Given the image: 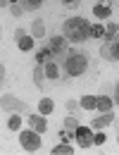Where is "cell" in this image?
I'll list each match as a JSON object with an SVG mask.
<instances>
[{
    "instance_id": "12",
    "label": "cell",
    "mask_w": 119,
    "mask_h": 155,
    "mask_svg": "<svg viewBox=\"0 0 119 155\" xmlns=\"http://www.w3.org/2000/svg\"><path fill=\"white\" fill-rule=\"evenodd\" d=\"M95 107H98L100 112H110V107H112V100H110V98H105V96H100V98H98V103H95Z\"/></svg>"
},
{
    "instance_id": "18",
    "label": "cell",
    "mask_w": 119,
    "mask_h": 155,
    "mask_svg": "<svg viewBox=\"0 0 119 155\" xmlns=\"http://www.w3.org/2000/svg\"><path fill=\"white\" fill-rule=\"evenodd\" d=\"M95 98L93 96H86V98H81V107H86V110H95Z\"/></svg>"
},
{
    "instance_id": "10",
    "label": "cell",
    "mask_w": 119,
    "mask_h": 155,
    "mask_svg": "<svg viewBox=\"0 0 119 155\" xmlns=\"http://www.w3.org/2000/svg\"><path fill=\"white\" fill-rule=\"evenodd\" d=\"M93 15H95L98 19H107V17L112 15V10H110L107 5H95V7H93Z\"/></svg>"
},
{
    "instance_id": "25",
    "label": "cell",
    "mask_w": 119,
    "mask_h": 155,
    "mask_svg": "<svg viewBox=\"0 0 119 155\" xmlns=\"http://www.w3.org/2000/svg\"><path fill=\"white\" fill-rule=\"evenodd\" d=\"M5 2H17V0H2V5H5Z\"/></svg>"
},
{
    "instance_id": "3",
    "label": "cell",
    "mask_w": 119,
    "mask_h": 155,
    "mask_svg": "<svg viewBox=\"0 0 119 155\" xmlns=\"http://www.w3.org/2000/svg\"><path fill=\"white\" fill-rule=\"evenodd\" d=\"M19 146L24 148V150H29V153L38 150V148H40V134L36 131V129L21 131V134H19Z\"/></svg>"
},
{
    "instance_id": "14",
    "label": "cell",
    "mask_w": 119,
    "mask_h": 155,
    "mask_svg": "<svg viewBox=\"0 0 119 155\" xmlns=\"http://www.w3.org/2000/svg\"><path fill=\"white\" fill-rule=\"evenodd\" d=\"M91 38H105V26L91 24Z\"/></svg>"
},
{
    "instance_id": "26",
    "label": "cell",
    "mask_w": 119,
    "mask_h": 155,
    "mask_svg": "<svg viewBox=\"0 0 119 155\" xmlns=\"http://www.w3.org/2000/svg\"><path fill=\"white\" fill-rule=\"evenodd\" d=\"M117 138H119V136H117Z\"/></svg>"
},
{
    "instance_id": "9",
    "label": "cell",
    "mask_w": 119,
    "mask_h": 155,
    "mask_svg": "<svg viewBox=\"0 0 119 155\" xmlns=\"http://www.w3.org/2000/svg\"><path fill=\"white\" fill-rule=\"evenodd\" d=\"M53 60H55V55H53V50H50L48 45H45V48H40L38 53H36V62H38L40 67H43V64H48V62H53Z\"/></svg>"
},
{
    "instance_id": "2",
    "label": "cell",
    "mask_w": 119,
    "mask_h": 155,
    "mask_svg": "<svg viewBox=\"0 0 119 155\" xmlns=\"http://www.w3.org/2000/svg\"><path fill=\"white\" fill-rule=\"evenodd\" d=\"M64 38L69 43H83L91 38V21L83 17H69L64 21Z\"/></svg>"
},
{
    "instance_id": "24",
    "label": "cell",
    "mask_w": 119,
    "mask_h": 155,
    "mask_svg": "<svg viewBox=\"0 0 119 155\" xmlns=\"http://www.w3.org/2000/svg\"><path fill=\"white\" fill-rule=\"evenodd\" d=\"M114 100H117V103H119V86H117V98H114Z\"/></svg>"
},
{
    "instance_id": "5",
    "label": "cell",
    "mask_w": 119,
    "mask_h": 155,
    "mask_svg": "<svg viewBox=\"0 0 119 155\" xmlns=\"http://www.w3.org/2000/svg\"><path fill=\"white\" fill-rule=\"evenodd\" d=\"M48 48L53 50V55H55V60H57V62H62V60H64V55L69 53V48H67V38H62V36H50Z\"/></svg>"
},
{
    "instance_id": "22",
    "label": "cell",
    "mask_w": 119,
    "mask_h": 155,
    "mask_svg": "<svg viewBox=\"0 0 119 155\" xmlns=\"http://www.w3.org/2000/svg\"><path fill=\"white\" fill-rule=\"evenodd\" d=\"M107 122H110V117H102V119H95V122H93V127L98 129V127H102V124H107Z\"/></svg>"
},
{
    "instance_id": "21",
    "label": "cell",
    "mask_w": 119,
    "mask_h": 155,
    "mask_svg": "<svg viewBox=\"0 0 119 155\" xmlns=\"http://www.w3.org/2000/svg\"><path fill=\"white\" fill-rule=\"evenodd\" d=\"M93 143H95V146L105 143V134H95V136H93Z\"/></svg>"
},
{
    "instance_id": "19",
    "label": "cell",
    "mask_w": 119,
    "mask_h": 155,
    "mask_svg": "<svg viewBox=\"0 0 119 155\" xmlns=\"http://www.w3.org/2000/svg\"><path fill=\"white\" fill-rule=\"evenodd\" d=\"M19 124H21V119H19L17 115L10 117V129H12V131H17V129H19Z\"/></svg>"
},
{
    "instance_id": "23",
    "label": "cell",
    "mask_w": 119,
    "mask_h": 155,
    "mask_svg": "<svg viewBox=\"0 0 119 155\" xmlns=\"http://www.w3.org/2000/svg\"><path fill=\"white\" fill-rule=\"evenodd\" d=\"M60 138H62V141L67 143V141H69V134H67V131H60Z\"/></svg>"
},
{
    "instance_id": "20",
    "label": "cell",
    "mask_w": 119,
    "mask_h": 155,
    "mask_svg": "<svg viewBox=\"0 0 119 155\" xmlns=\"http://www.w3.org/2000/svg\"><path fill=\"white\" fill-rule=\"evenodd\" d=\"M60 2H62L64 7H79L81 5V0H60Z\"/></svg>"
},
{
    "instance_id": "17",
    "label": "cell",
    "mask_w": 119,
    "mask_h": 155,
    "mask_svg": "<svg viewBox=\"0 0 119 155\" xmlns=\"http://www.w3.org/2000/svg\"><path fill=\"white\" fill-rule=\"evenodd\" d=\"M53 153H55V155H69V153H72V146L62 141V146H55V148H53Z\"/></svg>"
},
{
    "instance_id": "8",
    "label": "cell",
    "mask_w": 119,
    "mask_h": 155,
    "mask_svg": "<svg viewBox=\"0 0 119 155\" xmlns=\"http://www.w3.org/2000/svg\"><path fill=\"white\" fill-rule=\"evenodd\" d=\"M29 124H31V129H36L38 134H43V131L48 129L45 117H40V115H29Z\"/></svg>"
},
{
    "instance_id": "1",
    "label": "cell",
    "mask_w": 119,
    "mask_h": 155,
    "mask_svg": "<svg viewBox=\"0 0 119 155\" xmlns=\"http://www.w3.org/2000/svg\"><path fill=\"white\" fill-rule=\"evenodd\" d=\"M60 64H62V72H64V77L79 79V77H83V74L88 72L91 55H88V53H83V50H69Z\"/></svg>"
},
{
    "instance_id": "16",
    "label": "cell",
    "mask_w": 119,
    "mask_h": 155,
    "mask_svg": "<svg viewBox=\"0 0 119 155\" xmlns=\"http://www.w3.org/2000/svg\"><path fill=\"white\" fill-rule=\"evenodd\" d=\"M17 45H19L21 50H31V48H34V38H29V36H19Z\"/></svg>"
},
{
    "instance_id": "15",
    "label": "cell",
    "mask_w": 119,
    "mask_h": 155,
    "mask_svg": "<svg viewBox=\"0 0 119 155\" xmlns=\"http://www.w3.org/2000/svg\"><path fill=\"white\" fill-rule=\"evenodd\" d=\"M117 36H119V26L117 24H110L105 29V41H112V38H117Z\"/></svg>"
},
{
    "instance_id": "4",
    "label": "cell",
    "mask_w": 119,
    "mask_h": 155,
    "mask_svg": "<svg viewBox=\"0 0 119 155\" xmlns=\"http://www.w3.org/2000/svg\"><path fill=\"white\" fill-rule=\"evenodd\" d=\"M100 58L105 62H119V36L112 41H107L102 48H100Z\"/></svg>"
},
{
    "instance_id": "6",
    "label": "cell",
    "mask_w": 119,
    "mask_h": 155,
    "mask_svg": "<svg viewBox=\"0 0 119 155\" xmlns=\"http://www.w3.org/2000/svg\"><path fill=\"white\" fill-rule=\"evenodd\" d=\"M76 143H79L81 148H88V146H93V134H91V129L88 127H76Z\"/></svg>"
},
{
    "instance_id": "13",
    "label": "cell",
    "mask_w": 119,
    "mask_h": 155,
    "mask_svg": "<svg viewBox=\"0 0 119 155\" xmlns=\"http://www.w3.org/2000/svg\"><path fill=\"white\" fill-rule=\"evenodd\" d=\"M43 2H45V0H21V7H24L26 12H31V10H38Z\"/></svg>"
},
{
    "instance_id": "7",
    "label": "cell",
    "mask_w": 119,
    "mask_h": 155,
    "mask_svg": "<svg viewBox=\"0 0 119 155\" xmlns=\"http://www.w3.org/2000/svg\"><path fill=\"white\" fill-rule=\"evenodd\" d=\"M45 77L50 79L53 84H57V81H60V62H57V60H53V62L45 64Z\"/></svg>"
},
{
    "instance_id": "11",
    "label": "cell",
    "mask_w": 119,
    "mask_h": 155,
    "mask_svg": "<svg viewBox=\"0 0 119 155\" xmlns=\"http://www.w3.org/2000/svg\"><path fill=\"white\" fill-rule=\"evenodd\" d=\"M53 107H55V105H53V100H50V98H43V100L38 103L40 115H50V112H53Z\"/></svg>"
}]
</instances>
